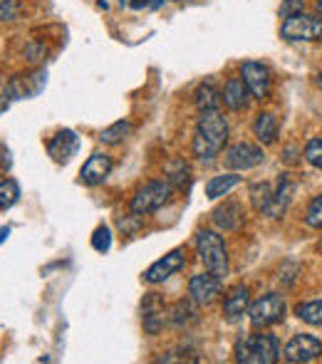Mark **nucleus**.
<instances>
[{
  "label": "nucleus",
  "instance_id": "f257e3e1",
  "mask_svg": "<svg viewBox=\"0 0 322 364\" xmlns=\"http://www.w3.org/2000/svg\"><path fill=\"white\" fill-rule=\"evenodd\" d=\"M228 141V122L218 109H206L198 114L196 132H193L191 151L201 161H211L223 151Z\"/></svg>",
  "mask_w": 322,
  "mask_h": 364
},
{
  "label": "nucleus",
  "instance_id": "f03ea898",
  "mask_svg": "<svg viewBox=\"0 0 322 364\" xmlns=\"http://www.w3.org/2000/svg\"><path fill=\"white\" fill-rule=\"evenodd\" d=\"M280 360V342L275 335H248L236 342V362L243 364H275Z\"/></svg>",
  "mask_w": 322,
  "mask_h": 364
},
{
  "label": "nucleus",
  "instance_id": "7ed1b4c3",
  "mask_svg": "<svg viewBox=\"0 0 322 364\" xmlns=\"http://www.w3.org/2000/svg\"><path fill=\"white\" fill-rule=\"evenodd\" d=\"M196 248H198V258H201L203 268L216 275V278H221V280L226 278L231 265H228V248L221 235H218L216 230H198Z\"/></svg>",
  "mask_w": 322,
  "mask_h": 364
},
{
  "label": "nucleus",
  "instance_id": "20e7f679",
  "mask_svg": "<svg viewBox=\"0 0 322 364\" xmlns=\"http://www.w3.org/2000/svg\"><path fill=\"white\" fill-rule=\"evenodd\" d=\"M173 193V186L168 181H149L141 186L132 198V213L134 216H149V213L159 211L163 203H168Z\"/></svg>",
  "mask_w": 322,
  "mask_h": 364
},
{
  "label": "nucleus",
  "instance_id": "39448f33",
  "mask_svg": "<svg viewBox=\"0 0 322 364\" xmlns=\"http://www.w3.org/2000/svg\"><path fill=\"white\" fill-rule=\"evenodd\" d=\"M280 35L288 43H313V40H322V18L308 13H295L285 18Z\"/></svg>",
  "mask_w": 322,
  "mask_h": 364
},
{
  "label": "nucleus",
  "instance_id": "423d86ee",
  "mask_svg": "<svg viewBox=\"0 0 322 364\" xmlns=\"http://www.w3.org/2000/svg\"><path fill=\"white\" fill-rule=\"evenodd\" d=\"M248 317H250V325H253L255 330L278 325V322L285 317L283 295H278V292H268V295H263L260 300H255L253 305L248 307Z\"/></svg>",
  "mask_w": 322,
  "mask_h": 364
},
{
  "label": "nucleus",
  "instance_id": "0eeeda50",
  "mask_svg": "<svg viewBox=\"0 0 322 364\" xmlns=\"http://www.w3.org/2000/svg\"><path fill=\"white\" fill-rule=\"evenodd\" d=\"M320 355H322V342L315 335H305V332L295 335L283 350V360L290 364L313 362V360H318Z\"/></svg>",
  "mask_w": 322,
  "mask_h": 364
},
{
  "label": "nucleus",
  "instance_id": "6e6552de",
  "mask_svg": "<svg viewBox=\"0 0 322 364\" xmlns=\"http://www.w3.org/2000/svg\"><path fill=\"white\" fill-rule=\"evenodd\" d=\"M241 77H243L245 87H248L250 97H255V100H268L270 90H273V77H270V70L265 68L263 63H243Z\"/></svg>",
  "mask_w": 322,
  "mask_h": 364
},
{
  "label": "nucleus",
  "instance_id": "1a4fd4ad",
  "mask_svg": "<svg viewBox=\"0 0 322 364\" xmlns=\"http://www.w3.org/2000/svg\"><path fill=\"white\" fill-rule=\"evenodd\" d=\"M263 159H265L263 149L255 146V144H248V141H241V144H233L228 149L223 164H226L228 168H233V171H248V168L260 166Z\"/></svg>",
  "mask_w": 322,
  "mask_h": 364
},
{
  "label": "nucleus",
  "instance_id": "9d476101",
  "mask_svg": "<svg viewBox=\"0 0 322 364\" xmlns=\"http://www.w3.org/2000/svg\"><path fill=\"white\" fill-rule=\"evenodd\" d=\"M188 295L196 305H211L221 295V278L213 273H198L188 280Z\"/></svg>",
  "mask_w": 322,
  "mask_h": 364
},
{
  "label": "nucleus",
  "instance_id": "9b49d317",
  "mask_svg": "<svg viewBox=\"0 0 322 364\" xmlns=\"http://www.w3.org/2000/svg\"><path fill=\"white\" fill-rule=\"evenodd\" d=\"M183 263H186V253H183V248H173L171 253H166L161 260H156L154 265H149V270L144 273V280L151 285L163 283V280H168L173 273H178V270L183 268Z\"/></svg>",
  "mask_w": 322,
  "mask_h": 364
},
{
  "label": "nucleus",
  "instance_id": "f8f14e48",
  "mask_svg": "<svg viewBox=\"0 0 322 364\" xmlns=\"http://www.w3.org/2000/svg\"><path fill=\"white\" fill-rule=\"evenodd\" d=\"M80 149V139L73 129H63L48 141V154L53 156V161L58 164H68L70 159L77 154Z\"/></svg>",
  "mask_w": 322,
  "mask_h": 364
},
{
  "label": "nucleus",
  "instance_id": "ddd939ff",
  "mask_svg": "<svg viewBox=\"0 0 322 364\" xmlns=\"http://www.w3.org/2000/svg\"><path fill=\"white\" fill-rule=\"evenodd\" d=\"M141 312H144V330L149 335H159L163 330V317H166V305L159 292H149L141 300Z\"/></svg>",
  "mask_w": 322,
  "mask_h": 364
},
{
  "label": "nucleus",
  "instance_id": "4468645a",
  "mask_svg": "<svg viewBox=\"0 0 322 364\" xmlns=\"http://www.w3.org/2000/svg\"><path fill=\"white\" fill-rule=\"evenodd\" d=\"M112 171V159L107 154H92L85 161V166L80 168V181L85 186H97L102 183Z\"/></svg>",
  "mask_w": 322,
  "mask_h": 364
},
{
  "label": "nucleus",
  "instance_id": "2eb2a0df",
  "mask_svg": "<svg viewBox=\"0 0 322 364\" xmlns=\"http://www.w3.org/2000/svg\"><path fill=\"white\" fill-rule=\"evenodd\" d=\"M45 82H48V75H45L43 70H38V73H33V75H28V77H15V80L8 85V95L13 97V100L38 97L40 92H43Z\"/></svg>",
  "mask_w": 322,
  "mask_h": 364
},
{
  "label": "nucleus",
  "instance_id": "dca6fc26",
  "mask_svg": "<svg viewBox=\"0 0 322 364\" xmlns=\"http://www.w3.org/2000/svg\"><path fill=\"white\" fill-rule=\"evenodd\" d=\"M248 97H250V92H248V87H245L243 77H228L221 92L223 105L231 112H243L245 107H248Z\"/></svg>",
  "mask_w": 322,
  "mask_h": 364
},
{
  "label": "nucleus",
  "instance_id": "f3484780",
  "mask_svg": "<svg viewBox=\"0 0 322 364\" xmlns=\"http://www.w3.org/2000/svg\"><path fill=\"white\" fill-rule=\"evenodd\" d=\"M211 218L221 230H238L243 225V206L236 201H226L213 211Z\"/></svg>",
  "mask_w": 322,
  "mask_h": 364
},
{
  "label": "nucleus",
  "instance_id": "a211bd4d",
  "mask_svg": "<svg viewBox=\"0 0 322 364\" xmlns=\"http://www.w3.org/2000/svg\"><path fill=\"white\" fill-rule=\"evenodd\" d=\"M248 307H250V295L245 285H236V288L228 290L226 300H223V315H226L228 320L241 317L243 312H248Z\"/></svg>",
  "mask_w": 322,
  "mask_h": 364
},
{
  "label": "nucleus",
  "instance_id": "6ab92c4d",
  "mask_svg": "<svg viewBox=\"0 0 322 364\" xmlns=\"http://www.w3.org/2000/svg\"><path fill=\"white\" fill-rule=\"evenodd\" d=\"M290 198H293V183L288 181V176H285V173H280L278 188H275V196H273V206H270V211L265 213V216H270V218H283V213L288 211Z\"/></svg>",
  "mask_w": 322,
  "mask_h": 364
},
{
  "label": "nucleus",
  "instance_id": "aec40b11",
  "mask_svg": "<svg viewBox=\"0 0 322 364\" xmlns=\"http://www.w3.org/2000/svg\"><path fill=\"white\" fill-rule=\"evenodd\" d=\"M253 134L260 144H273L278 139V119L270 112H260L253 122Z\"/></svg>",
  "mask_w": 322,
  "mask_h": 364
},
{
  "label": "nucleus",
  "instance_id": "412c9836",
  "mask_svg": "<svg viewBox=\"0 0 322 364\" xmlns=\"http://www.w3.org/2000/svg\"><path fill=\"white\" fill-rule=\"evenodd\" d=\"M238 183H241V176H238V173H221V176H213L211 181L206 183V196L211 198V201H216V198H221V196H228Z\"/></svg>",
  "mask_w": 322,
  "mask_h": 364
},
{
  "label": "nucleus",
  "instance_id": "4be33fe9",
  "mask_svg": "<svg viewBox=\"0 0 322 364\" xmlns=\"http://www.w3.org/2000/svg\"><path fill=\"white\" fill-rule=\"evenodd\" d=\"M173 327H188L193 322H198V307L193 300H178L171 307V315H168Z\"/></svg>",
  "mask_w": 322,
  "mask_h": 364
},
{
  "label": "nucleus",
  "instance_id": "5701e85b",
  "mask_svg": "<svg viewBox=\"0 0 322 364\" xmlns=\"http://www.w3.org/2000/svg\"><path fill=\"white\" fill-rule=\"evenodd\" d=\"M273 196L275 188L270 183H253L250 186V203L258 213H268L270 206H273Z\"/></svg>",
  "mask_w": 322,
  "mask_h": 364
},
{
  "label": "nucleus",
  "instance_id": "b1692460",
  "mask_svg": "<svg viewBox=\"0 0 322 364\" xmlns=\"http://www.w3.org/2000/svg\"><path fill=\"white\" fill-rule=\"evenodd\" d=\"M193 102H196L198 112L218 109V105H221V92H218L216 87L211 85V82H206V85H201L196 90V95H193Z\"/></svg>",
  "mask_w": 322,
  "mask_h": 364
},
{
  "label": "nucleus",
  "instance_id": "393cba45",
  "mask_svg": "<svg viewBox=\"0 0 322 364\" xmlns=\"http://www.w3.org/2000/svg\"><path fill=\"white\" fill-rule=\"evenodd\" d=\"M129 134H132V122L122 119V122H114L112 127H107V129H102L100 141L107 146H114V144H122Z\"/></svg>",
  "mask_w": 322,
  "mask_h": 364
},
{
  "label": "nucleus",
  "instance_id": "a878e982",
  "mask_svg": "<svg viewBox=\"0 0 322 364\" xmlns=\"http://www.w3.org/2000/svg\"><path fill=\"white\" fill-rule=\"evenodd\" d=\"M295 315L303 322L313 327H322V300H310V302H300L295 307Z\"/></svg>",
  "mask_w": 322,
  "mask_h": 364
},
{
  "label": "nucleus",
  "instance_id": "bb28decb",
  "mask_svg": "<svg viewBox=\"0 0 322 364\" xmlns=\"http://www.w3.org/2000/svg\"><path fill=\"white\" fill-rule=\"evenodd\" d=\"M188 176H191V171H188V166L181 159H173V161L166 164V181L171 183L173 188H181L183 183L188 181Z\"/></svg>",
  "mask_w": 322,
  "mask_h": 364
},
{
  "label": "nucleus",
  "instance_id": "cd10ccee",
  "mask_svg": "<svg viewBox=\"0 0 322 364\" xmlns=\"http://www.w3.org/2000/svg\"><path fill=\"white\" fill-rule=\"evenodd\" d=\"M20 198V186L18 181H13V178H5V181H0V211L3 208H10L15 201Z\"/></svg>",
  "mask_w": 322,
  "mask_h": 364
},
{
  "label": "nucleus",
  "instance_id": "c85d7f7f",
  "mask_svg": "<svg viewBox=\"0 0 322 364\" xmlns=\"http://www.w3.org/2000/svg\"><path fill=\"white\" fill-rule=\"evenodd\" d=\"M305 161L315 168H322V136H315L305 144Z\"/></svg>",
  "mask_w": 322,
  "mask_h": 364
},
{
  "label": "nucleus",
  "instance_id": "c756f323",
  "mask_svg": "<svg viewBox=\"0 0 322 364\" xmlns=\"http://www.w3.org/2000/svg\"><path fill=\"white\" fill-rule=\"evenodd\" d=\"M305 223L310 228H322V196H315L305 211Z\"/></svg>",
  "mask_w": 322,
  "mask_h": 364
},
{
  "label": "nucleus",
  "instance_id": "7c9ffc66",
  "mask_svg": "<svg viewBox=\"0 0 322 364\" xmlns=\"http://www.w3.org/2000/svg\"><path fill=\"white\" fill-rule=\"evenodd\" d=\"M92 248H95L97 253H107V250L112 248V233L107 225H100V228L95 230V235H92Z\"/></svg>",
  "mask_w": 322,
  "mask_h": 364
},
{
  "label": "nucleus",
  "instance_id": "2f4dec72",
  "mask_svg": "<svg viewBox=\"0 0 322 364\" xmlns=\"http://www.w3.org/2000/svg\"><path fill=\"white\" fill-rule=\"evenodd\" d=\"M20 13L18 0H0V23H10Z\"/></svg>",
  "mask_w": 322,
  "mask_h": 364
},
{
  "label": "nucleus",
  "instance_id": "473e14b6",
  "mask_svg": "<svg viewBox=\"0 0 322 364\" xmlns=\"http://www.w3.org/2000/svg\"><path fill=\"white\" fill-rule=\"evenodd\" d=\"M305 8V0H283L280 5V18H290L295 13H303Z\"/></svg>",
  "mask_w": 322,
  "mask_h": 364
},
{
  "label": "nucleus",
  "instance_id": "72a5a7b5",
  "mask_svg": "<svg viewBox=\"0 0 322 364\" xmlns=\"http://www.w3.org/2000/svg\"><path fill=\"white\" fill-rule=\"evenodd\" d=\"M154 0H132V8L134 10H141V8H146V5H151Z\"/></svg>",
  "mask_w": 322,
  "mask_h": 364
},
{
  "label": "nucleus",
  "instance_id": "f704fd0d",
  "mask_svg": "<svg viewBox=\"0 0 322 364\" xmlns=\"http://www.w3.org/2000/svg\"><path fill=\"white\" fill-rule=\"evenodd\" d=\"M315 13H318V18H322V0L315 3Z\"/></svg>",
  "mask_w": 322,
  "mask_h": 364
},
{
  "label": "nucleus",
  "instance_id": "c9c22d12",
  "mask_svg": "<svg viewBox=\"0 0 322 364\" xmlns=\"http://www.w3.org/2000/svg\"><path fill=\"white\" fill-rule=\"evenodd\" d=\"M8 233H10L8 228H0V243H3V238H8Z\"/></svg>",
  "mask_w": 322,
  "mask_h": 364
},
{
  "label": "nucleus",
  "instance_id": "e433bc0d",
  "mask_svg": "<svg viewBox=\"0 0 322 364\" xmlns=\"http://www.w3.org/2000/svg\"><path fill=\"white\" fill-rule=\"evenodd\" d=\"M318 85H320V90H322V73L318 75Z\"/></svg>",
  "mask_w": 322,
  "mask_h": 364
},
{
  "label": "nucleus",
  "instance_id": "4c0bfd02",
  "mask_svg": "<svg viewBox=\"0 0 322 364\" xmlns=\"http://www.w3.org/2000/svg\"><path fill=\"white\" fill-rule=\"evenodd\" d=\"M320 248H322V238H320Z\"/></svg>",
  "mask_w": 322,
  "mask_h": 364
}]
</instances>
